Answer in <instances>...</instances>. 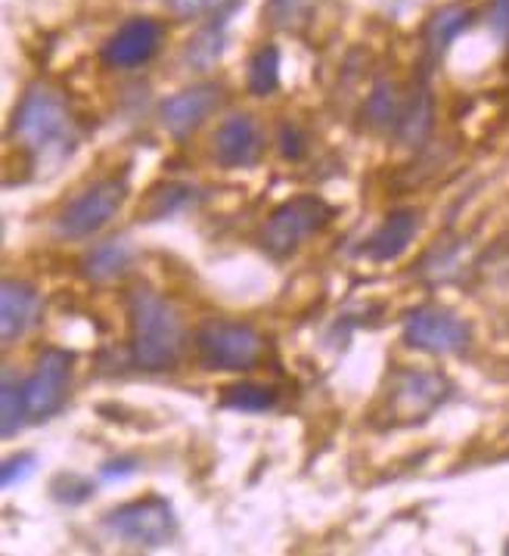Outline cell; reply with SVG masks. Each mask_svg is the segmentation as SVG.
<instances>
[{
    "instance_id": "11",
    "label": "cell",
    "mask_w": 509,
    "mask_h": 556,
    "mask_svg": "<svg viewBox=\"0 0 509 556\" xmlns=\"http://www.w3.org/2000/svg\"><path fill=\"white\" fill-rule=\"evenodd\" d=\"M262 128L252 115H230L212 137V156L221 168H249L262 156Z\"/></svg>"
},
{
    "instance_id": "3",
    "label": "cell",
    "mask_w": 509,
    "mask_h": 556,
    "mask_svg": "<svg viewBox=\"0 0 509 556\" xmlns=\"http://www.w3.org/2000/svg\"><path fill=\"white\" fill-rule=\"evenodd\" d=\"M103 529L128 547L155 551V547L171 544V538L178 534V516L165 497L153 494V497H140L106 513Z\"/></svg>"
},
{
    "instance_id": "15",
    "label": "cell",
    "mask_w": 509,
    "mask_h": 556,
    "mask_svg": "<svg viewBox=\"0 0 509 556\" xmlns=\"http://www.w3.org/2000/svg\"><path fill=\"white\" fill-rule=\"evenodd\" d=\"M475 20V13L463 7V3H450V7H442L429 25H425V47H429V53L438 60L447 53V47L454 45L460 35H463L466 28L472 25Z\"/></svg>"
},
{
    "instance_id": "21",
    "label": "cell",
    "mask_w": 509,
    "mask_h": 556,
    "mask_svg": "<svg viewBox=\"0 0 509 556\" xmlns=\"http://www.w3.org/2000/svg\"><path fill=\"white\" fill-rule=\"evenodd\" d=\"M0 432L3 439L16 435L20 429L28 420V410H25V399H23V386L20 379H13L10 374L3 377V386H0Z\"/></svg>"
},
{
    "instance_id": "14",
    "label": "cell",
    "mask_w": 509,
    "mask_h": 556,
    "mask_svg": "<svg viewBox=\"0 0 509 556\" xmlns=\"http://www.w3.org/2000/svg\"><path fill=\"white\" fill-rule=\"evenodd\" d=\"M417 230H420V215L413 208H395L379 224L377 233L364 243V255L370 262H392L413 243Z\"/></svg>"
},
{
    "instance_id": "5",
    "label": "cell",
    "mask_w": 509,
    "mask_h": 556,
    "mask_svg": "<svg viewBox=\"0 0 509 556\" xmlns=\"http://www.w3.org/2000/svg\"><path fill=\"white\" fill-rule=\"evenodd\" d=\"M196 352L212 370H252L265 352V339L249 324L205 320L196 330Z\"/></svg>"
},
{
    "instance_id": "6",
    "label": "cell",
    "mask_w": 509,
    "mask_h": 556,
    "mask_svg": "<svg viewBox=\"0 0 509 556\" xmlns=\"http://www.w3.org/2000/svg\"><path fill=\"white\" fill-rule=\"evenodd\" d=\"M125 197H128V184L122 178L97 180L68 202L66 208L56 215L53 227L63 240H88L115 218Z\"/></svg>"
},
{
    "instance_id": "1",
    "label": "cell",
    "mask_w": 509,
    "mask_h": 556,
    "mask_svg": "<svg viewBox=\"0 0 509 556\" xmlns=\"http://www.w3.org/2000/svg\"><path fill=\"white\" fill-rule=\"evenodd\" d=\"M10 134L28 156L47 168L63 162L78 143V125L66 97L50 85H31L25 90Z\"/></svg>"
},
{
    "instance_id": "9",
    "label": "cell",
    "mask_w": 509,
    "mask_h": 556,
    "mask_svg": "<svg viewBox=\"0 0 509 556\" xmlns=\"http://www.w3.org/2000/svg\"><path fill=\"white\" fill-rule=\"evenodd\" d=\"M221 88L212 85V81L183 88L158 103V122H162V128L171 137H187L215 112V106L221 103Z\"/></svg>"
},
{
    "instance_id": "28",
    "label": "cell",
    "mask_w": 509,
    "mask_h": 556,
    "mask_svg": "<svg viewBox=\"0 0 509 556\" xmlns=\"http://www.w3.org/2000/svg\"><path fill=\"white\" fill-rule=\"evenodd\" d=\"M280 147H283V156L298 159L305 153V137H302V131L295 125H283L280 128Z\"/></svg>"
},
{
    "instance_id": "4",
    "label": "cell",
    "mask_w": 509,
    "mask_h": 556,
    "mask_svg": "<svg viewBox=\"0 0 509 556\" xmlns=\"http://www.w3.org/2000/svg\"><path fill=\"white\" fill-rule=\"evenodd\" d=\"M332 218V205L314 193L280 202L262 224V245L273 258H287L298 245L323 230Z\"/></svg>"
},
{
    "instance_id": "18",
    "label": "cell",
    "mask_w": 509,
    "mask_h": 556,
    "mask_svg": "<svg viewBox=\"0 0 509 556\" xmlns=\"http://www.w3.org/2000/svg\"><path fill=\"white\" fill-rule=\"evenodd\" d=\"M407 97H400V90L392 81H379L370 100H367V118H370V128L377 131H392L398 128L400 112H404Z\"/></svg>"
},
{
    "instance_id": "24",
    "label": "cell",
    "mask_w": 509,
    "mask_h": 556,
    "mask_svg": "<svg viewBox=\"0 0 509 556\" xmlns=\"http://www.w3.org/2000/svg\"><path fill=\"white\" fill-rule=\"evenodd\" d=\"M193 187H183V184H165L158 187L153 197H150V218H168L175 215L178 208L193 202Z\"/></svg>"
},
{
    "instance_id": "10",
    "label": "cell",
    "mask_w": 509,
    "mask_h": 556,
    "mask_svg": "<svg viewBox=\"0 0 509 556\" xmlns=\"http://www.w3.org/2000/svg\"><path fill=\"white\" fill-rule=\"evenodd\" d=\"M162 45V28L153 20H131L112 31V38L103 45L100 56L112 68H137L150 63Z\"/></svg>"
},
{
    "instance_id": "25",
    "label": "cell",
    "mask_w": 509,
    "mask_h": 556,
    "mask_svg": "<svg viewBox=\"0 0 509 556\" xmlns=\"http://www.w3.org/2000/svg\"><path fill=\"white\" fill-rule=\"evenodd\" d=\"M320 7V0H267V16L280 28H295Z\"/></svg>"
},
{
    "instance_id": "17",
    "label": "cell",
    "mask_w": 509,
    "mask_h": 556,
    "mask_svg": "<svg viewBox=\"0 0 509 556\" xmlns=\"http://www.w3.org/2000/svg\"><path fill=\"white\" fill-rule=\"evenodd\" d=\"M131 245L125 243V240H106V243L93 245L85 255L81 270L93 283H106V280L122 277L128 270V265H131Z\"/></svg>"
},
{
    "instance_id": "13",
    "label": "cell",
    "mask_w": 509,
    "mask_h": 556,
    "mask_svg": "<svg viewBox=\"0 0 509 556\" xmlns=\"http://www.w3.org/2000/svg\"><path fill=\"white\" fill-rule=\"evenodd\" d=\"M41 314V295L31 283L7 277L0 287V339L3 345H13L16 339H23Z\"/></svg>"
},
{
    "instance_id": "16",
    "label": "cell",
    "mask_w": 509,
    "mask_h": 556,
    "mask_svg": "<svg viewBox=\"0 0 509 556\" xmlns=\"http://www.w3.org/2000/svg\"><path fill=\"white\" fill-rule=\"evenodd\" d=\"M432 118H435L432 93L425 88L413 90V93L407 97V103H404L395 137H398L404 147H420L422 140L429 137V131H432Z\"/></svg>"
},
{
    "instance_id": "26",
    "label": "cell",
    "mask_w": 509,
    "mask_h": 556,
    "mask_svg": "<svg viewBox=\"0 0 509 556\" xmlns=\"http://www.w3.org/2000/svg\"><path fill=\"white\" fill-rule=\"evenodd\" d=\"M35 467H38L35 454H13V457H7V460H3V469H0V485H3V489L16 485L20 479H28V476L35 472Z\"/></svg>"
},
{
    "instance_id": "8",
    "label": "cell",
    "mask_w": 509,
    "mask_h": 556,
    "mask_svg": "<svg viewBox=\"0 0 509 556\" xmlns=\"http://www.w3.org/2000/svg\"><path fill=\"white\" fill-rule=\"evenodd\" d=\"M469 327L447 308H417L404 317V342L429 355H460L469 349Z\"/></svg>"
},
{
    "instance_id": "19",
    "label": "cell",
    "mask_w": 509,
    "mask_h": 556,
    "mask_svg": "<svg viewBox=\"0 0 509 556\" xmlns=\"http://www.w3.org/2000/svg\"><path fill=\"white\" fill-rule=\"evenodd\" d=\"M245 85L255 97H267L273 93L280 85V50L273 45L258 47L249 60V75H245Z\"/></svg>"
},
{
    "instance_id": "23",
    "label": "cell",
    "mask_w": 509,
    "mask_h": 556,
    "mask_svg": "<svg viewBox=\"0 0 509 556\" xmlns=\"http://www.w3.org/2000/svg\"><path fill=\"white\" fill-rule=\"evenodd\" d=\"M221 53H224L221 23L205 25L200 35L187 45V63H190V66L205 68V66H212Z\"/></svg>"
},
{
    "instance_id": "22",
    "label": "cell",
    "mask_w": 509,
    "mask_h": 556,
    "mask_svg": "<svg viewBox=\"0 0 509 556\" xmlns=\"http://www.w3.org/2000/svg\"><path fill=\"white\" fill-rule=\"evenodd\" d=\"M243 0H165L175 20H205V16H230Z\"/></svg>"
},
{
    "instance_id": "2",
    "label": "cell",
    "mask_w": 509,
    "mask_h": 556,
    "mask_svg": "<svg viewBox=\"0 0 509 556\" xmlns=\"http://www.w3.org/2000/svg\"><path fill=\"white\" fill-rule=\"evenodd\" d=\"M131 312V357L140 370L165 374L178 364L183 349L180 314L150 287H133L128 295Z\"/></svg>"
},
{
    "instance_id": "7",
    "label": "cell",
    "mask_w": 509,
    "mask_h": 556,
    "mask_svg": "<svg viewBox=\"0 0 509 556\" xmlns=\"http://www.w3.org/2000/svg\"><path fill=\"white\" fill-rule=\"evenodd\" d=\"M72 364L75 357L63 349H47L35 361V370L25 379L23 386L25 410L31 424H44L53 414H60V407L66 404L68 379H72Z\"/></svg>"
},
{
    "instance_id": "12",
    "label": "cell",
    "mask_w": 509,
    "mask_h": 556,
    "mask_svg": "<svg viewBox=\"0 0 509 556\" xmlns=\"http://www.w3.org/2000/svg\"><path fill=\"white\" fill-rule=\"evenodd\" d=\"M447 379L429 370H410L404 374L392 395V410L398 414L404 424H417L422 417H429L444 399H447Z\"/></svg>"
},
{
    "instance_id": "27",
    "label": "cell",
    "mask_w": 509,
    "mask_h": 556,
    "mask_svg": "<svg viewBox=\"0 0 509 556\" xmlns=\"http://www.w3.org/2000/svg\"><path fill=\"white\" fill-rule=\"evenodd\" d=\"M487 23H491V31L497 35V41L509 45V0H491Z\"/></svg>"
},
{
    "instance_id": "20",
    "label": "cell",
    "mask_w": 509,
    "mask_h": 556,
    "mask_svg": "<svg viewBox=\"0 0 509 556\" xmlns=\"http://www.w3.org/2000/svg\"><path fill=\"white\" fill-rule=\"evenodd\" d=\"M280 399V392L273 386H265V382H237L230 389L221 392L224 407H233V410H245V414H258V410H267L273 407Z\"/></svg>"
}]
</instances>
